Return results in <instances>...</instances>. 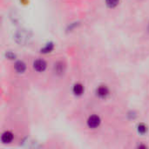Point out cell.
I'll list each match as a JSON object with an SVG mask.
<instances>
[{"mask_svg":"<svg viewBox=\"0 0 149 149\" xmlns=\"http://www.w3.org/2000/svg\"><path fill=\"white\" fill-rule=\"evenodd\" d=\"M55 69L57 72H63V64L58 63L57 65H55Z\"/></svg>","mask_w":149,"mask_h":149,"instance_id":"obj_11","label":"cell"},{"mask_svg":"<svg viewBox=\"0 0 149 149\" xmlns=\"http://www.w3.org/2000/svg\"><path fill=\"white\" fill-rule=\"evenodd\" d=\"M100 124V119L97 115H93V116L89 117V119L87 120V125L91 128H95V127H99Z\"/></svg>","mask_w":149,"mask_h":149,"instance_id":"obj_2","label":"cell"},{"mask_svg":"<svg viewBox=\"0 0 149 149\" xmlns=\"http://www.w3.org/2000/svg\"><path fill=\"white\" fill-rule=\"evenodd\" d=\"M15 38H16V41L18 43V44H22V45H24L26 44L29 39L31 38V35L29 33V31H27L26 30H20L18 31L16 35H15Z\"/></svg>","mask_w":149,"mask_h":149,"instance_id":"obj_1","label":"cell"},{"mask_svg":"<svg viewBox=\"0 0 149 149\" xmlns=\"http://www.w3.org/2000/svg\"><path fill=\"white\" fill-rule=\"evenodd\" d=\"M83 92H84V87H83L82 85H80V84H76V85L73 86V93H74L75 95L79 96V95H81V94L83 93Z\"/></svg>","mask_w":149,"mask_h":149,"instance_id":"obj_7","label":"cell"},{"mask_svg":"<svg viewBox=\"0 0 149 149\" xmlns=\"http://www.w3.org/2000/svg\"><path fill=\"white\" fill-rule=\"evenodd\" d=\"M147 130H148V128H147V127H146L144 124H141V125L138 127V131H139L140 134H144L147 132Z\"/></svg>","mask_w":149,"mask_h":149,"instance_id":"obj_10","label":"cell"},{"mask_svg":"<svg viewBox=\"0 0 149 149\" xmlns=\"http://www.w3.org/2000/svg\"><path fill=\"white\" fill-rule=\"evenodd\" d=\"M6 57H7L8 58H10V59H14L16 56H15V54H13L12 52H9L6 53Z\"/></svg>","mask_w":149,"mask_h":149,"instance_id":"obj_12","label":"cell"},{"mask_svg":"<svg viewBox=\"0 0 149 149\" xmlns=\"http://www.w3.org/2000/svg\"><path fill=\"white\" fill-rule=\"evenodd\" d=\"M15 69H16V71L17 72L23 73L25 71V69H26V65H25V64L23 61H17L15 64Z\"/></svg>","mask_w":149,"mask_h":149,"instance_id":"obj_6","label":"cell"},{"mask_svg":"<svg viewBox=\"0 0 149 149\" xmlns=\"http://www.w3.org/2000/svg\"><path fill=\"white\" fill-rule=\"evenodd\" d=\"M53 50V45L52 43H49L45 45V47H44L43 49H41V52H44V53H47V52H50Z\"/></svg>","mask_w":149,"mask_h":149,"instance_id":"obj_8","label":"cell"},{"mask_svg":"<svg viewBox=\"0 0 149 149\" xmlns=\"http://www.w3.org/2000/svg\"><path fill=\"white\" fill-rule=\"evenodd\" d=\"M148 30H149V26H148Z\"/></svg>","mask_w":149,"mask_h":149,"instance_id":"obj_13","label":"cell"},{"mask_svg":"<svg viewBox=\"0 0 149 149\" xmlns=\"http://www.w3.org/2000/svg\"><path fill=\"white\" fill-rule=\"evenodd\" d=\"M1 140H2L3 143H5V144L10 143L13 140V134L10 132H5V133L3 134V135L1 137Z\"/></svg>","mask_w":149,"mask_h":149,"instance_id":"obj_4","label":"cell"},{"mask_svg":"<svg viewBox=\"0 0 149 149\" xmlns=\"http://www.w3.org/2000/svg\"><path fill=\"white\" fill-rule=\"evenodd\" d=\"M119 2H120V0H106L107 5L110 8H113V7L117 6Z\"/></svg>","mask_w":149,"mask_h":149,"instance_id":"obj_9","label":"cell"},{"mask_svg":"<svg viewBox=\"0 0 149 149\" xmlns=\"http://www.w3.org/2000/svg\"><path fill=\"white\" fill-rule=\"evenodd\" d=\"M33 67L38 72H44L46 68V63L43 59H38V60H36L34 62Z\"/></svg>","mask_w":149,"mask_h":149,"instance_id":"obj_3","label":"cell"},{"mask_svg":"<svg viewBox=\"0 0 149 149\" xmlns=\"http://www.w3.org/2000/svg\"><path fill=\"white\" fill-rule=\"evenodd\" d=\"M108 93H109V91L106 86H100L97 89V94L100 98H106L108 95Z\"/></svg>","mask_w":149,"mask_h":149,"instance_id":"obj_5","label":"cell"}]
</instances>
